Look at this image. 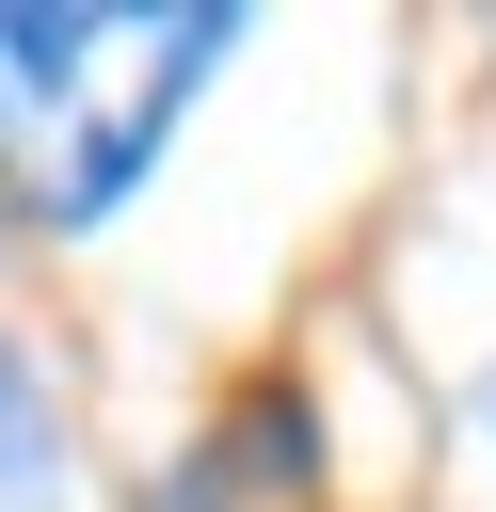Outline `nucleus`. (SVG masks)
Segmentation results:
<instances>
[{"label":"nucleus","mask_w":496,"mask_h":512,"mask_svg":"<svg viewBox=\"0 0 496 512\" xmlns=\"http://www.w3.org/2000/svg\"><path fill=\"white\" fill-rule=\"evenodd\" d=\"M224 48V0H0V208L32 240H96L160 176Z\"/></svg>","instance_id":"nucleus-1"},{"label":"nucleus","mask_w":496,"mask_h":512,"mask_svg":"<svg viewBox=\"0 0 496 512\" xmlns=\"http://www.w3.org/2000/svg\"><path fill=\"white\" fill-rule=\"evenodd\" d=\"M128 512H320V416H304L288 384H240Z\"/></svg>","instance_id":"nucleus-2"},{"label":"nucleus","mask_w":496,"mask_h":512,"mask_svg":"<svg viewBox=\"0 0 496 512\" xmlns=\"http://www.w3.org/2000/svg\"><path fill=\"white\" fill-rule=\"evenodd\" d=\"M0 512H80V416L16 336H0Z\"/></svg>","instance_id":"nucleus-3"},{"label":"nucleus","mask_w":496,"mask_h":512,"mask_svg":"<svg viewBox=\"0 0 496 512\" xmlns=\"http://www.w3.org/2000/svg\"><path fill=\"white\" fill-rule=\"evenodd\" d=\"M480 432H496V384H480Z\"/></svg>","instance_id":"nucleus-4"}]
</instances>
